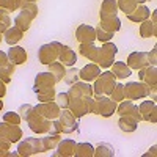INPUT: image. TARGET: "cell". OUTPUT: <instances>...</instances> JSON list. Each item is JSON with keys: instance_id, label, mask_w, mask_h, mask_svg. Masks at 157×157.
<instances>
[{"instance_id": "obj_1", "label": "cell", "mask_w": 157, "mask_h": 157, "mask_svg": "<svg viewBox=\"0 0 157 157\" xmlns=\"http://www.w3.org/2000/svg\"><path fill=\"white\" fill-rule=\"evenodd\" d=\"M94 109V98L93 96H82V98H69L68 110L77 118H82L86 113H93Z\"/></svg>"}, {"instance_id": "obj_2", "label": "cell", "mask_w": 157, "mask_h": 157, "mask_svg": "<svg viewBox=\"0 0 157 157\" xmlns=\"http://www.w3.org/2000/svg\"><path fill=\"white\" fill-rule=\"evenodd\" d=\"M116 85V77L113 75L112 71H105L99 74V77L94 80L93 85V96H109L112 93V90Z\"/></svg>"}, {"instance_id": "obj_3", "label": "cell", "mask_w": 157, "mask_h": 157, "mask_svg": "<svg viewBox=\"0 0 157 157\" xmlns=\"http://www.w3.org/2000/svg\"><path fill=\"white\" fill-rule=\"evenodd\" d=\"M39 152H46L43 138L29 137V138H24L22 141H19V145H17V154L21 157H30Z\"/></svg>"}, {"instance_id": "obj_4", "label": "cell", "mask_w": 157, "mask_h": 157, "mask_svg": "<svg viewBox=\"0 0 157 157\" xmlns=\"http://www.w3.org/2000/svg\"><path fill=\"white\" fill-rule=\"evenodd\" d=\"M118 54V47L107 41V43H104L99 50H98V57H96V64L99 68H110L112 64L115 63V55Z\"/></svg>"}, {"instance_id": "obj_5", "label": "cell", "mask_w": 157, "mask_h": 157, "mask_svg": "<svg viewBox=\"0 0 157 157\" xmlns=\"http://www.w3.org/2000/svg\"><path fill=\"white\" fill-rule=\"evenodd\" d=\"M60 47H61V43L58 41H52L49 44H43L38 50V60L41 64H49L54 63L58 60V54H60Z\"/></svg>"}, {"instance_id": "obj_6", "label": "cell", "mask_w": 157, "mask_h": 157, "mask_svg": "<svg viewBox=\"0 0 157 157\" xmlns=\"http://www.w3.org/2000/svg\"><path fill=\"white\" fill-rule=\"evenodd\" d=\"M149 90H151V86H148L143 82H129L124 85V96L129 101L145 99L149 96Z\"/></svg>"}, {"instance_id": "obj_7", "label": "cell", "mask_w": 157, "mask_h": 157, "mask_svg": "<svg viewBox=\"0 0 157 157\" xmlns=\"http://www.w3.org/2000/svg\"><path fill=\"white\" fill-rule=\"evenodd\" d=\"M116 112V102L107 96H94V109L93 113L101 115L104 118H110Z\"/></svg>"}, {"instance_id": "obj_8", "label": "cell", "mask_w": 157, "mask_h": 157, "mask_svg": "<svg viewBox=\"0 0 157 157\" xmlns=\"http://www.w3.org/2000/svg\"><path fill=\"white\" fill-rule=\"evenodd\" d=\"M25 121H27L29 127L33 130L35 134H49L50 126H52V121H50V120L41 116L39 113H36L35 110L29 115V118H27Z\"/></svg>"}, {"instance_id": "obj_9", "label": "cell", "mask_w": 157, "mask_h": 157, "mask_svg": "<svg viewBox=\"0 0 157 157\" xmlns=\"http://www.w3.org/2000/svg\"><path fill=\"white\" fill-rule=\"evenodd\" d=\"M33 110L52 121V120H55V118H58L61 109L55 101H49V102H38V105H33Z\"/></svg>"}, {"instance_id": "obj_10", "label": "cell", "mask_w": 157, "mask_h": 157, "mask_svg": "<svg viewBox=\"0 0 157 157\" xmlns=\"http://www.w3.org/2000/svg\"><path fill=\"white\" fill-rule=\"evenodd\" d=\"M57 85V80L52 72L46 71V72H38L36 77H35V85H33V90L35 93H39V91H46V90H50Z\"/></svg>"}, {"instance_id": "obj_11", "label": "cell", "mask_w": 157, "mask_h": 157, "mask_svg": "<svg viewBox=\"0 0 157 157\" xmlns=\"http://www.w3.org/2000/svg\"><path fill=\"white\" fill-rule=\"evenodd\" d=\"M58 121L61 124V132L63 134H72L77 130V118L68 110V109H61L58 115Z\"/></svg>"}, {"instance_id": "obj_12", "label": "cell", "mask_w": 157, "mask_h": 157, "mask_svg": "<svg viewBox=\"0 0 157 157\" xmlns=\"http://www.w3.org/2000/svg\"><path fill=\"white\" fill-rule=\"evenodd\" d=\"M116 112L120 116H130L137 120L138 123L141 121V115H140V110H138V105H135L134 101H129V99H124L120 102V105H116Z\"/></svg>"}, {"instance_id": "obj_13", "label": "cell", "mask_w": 157, "mask_h": 157, "mask_svg": "<svg viewBox=\"0 0 157 157\" xmlns=\"http://www.w3.org/2000/svg\"><path fill=\"white\" fill-rule=\"evenodd\" d=\"M140 115H141V121H148L155 124L157 123V105L154 101H143L138 105Z\"/></svg>"}, {"instance_id": "obj_14", "label": "cell", "mask_w": 157, "mask_h": 157, "mask_svg": "<svg viewBox=\"0 0 157 157\" xmlns=\"http://www.w3.org/2000/svg\"><path fill=\"white\" fill-rule=\"evenodd\" d=\"M75 38L80 44L94 43L96 41V30H94V27H91V25L82 24L75 29Z\"/></svg>"}, {"instance_id": "obj_15", "label": "cell", "mask_w": 157, "mask_h": 157, "mask_svg": "<svg viewBox=\"0 0 157 157\" xmlns=\"http://www.w3.org/2000/svg\"><path fill=\"white\" fill-rule=\"evenodd\" d=\"M77 143L71 138H64L60 140V143L57 145L55 151L52 152V157H74V149H75Z\"/></svg>"}, {"instance_id": "obj_16", "label": "cell", "mask_w": 157, "mask_h": 157, "mask_svg": "<svg viewBox=\"0 0 157 157\" xmlns=\"http://www.w3.org/2000/svg\"><path fill=\"white\" fill-rule=\"evenodd\" d=\"M71 88L66 91L69 98H82V96H93V86L88 82H75L69 85Z\"/></svg>"}, {"instance_id": "obj_17", "label": "cell", "mask_w": 157, "mask_h": 157, "mask_svg": "<svg viewBox=\"0 0 157 157\" xmlns=\"http://www.w3.org/2000/svg\"><path fill=\"white\" fill-rule=\"evenodd\" d=\"M2 135L11 143H19L22 138V129L19 127V124H10L2 121Z\"/></svg>"}, {"instance_id": "obj_18", "label": "cell", "mask_w": 157, "mask_h": 157, "mask_svg": "<svg viewBox=\"0 0 157 157\" xmlns=\"http://www.w3.org/2000/svg\"><path fill=\"white\" fill-rule=\"evenodd\" d=\"M127 66L130 69H141V68H145L149 64L148 61V54L146 52H132V54H129L127 57Z\"/></svg>"}, {"instance_id": "obj_19", "label": "cell", "mask_w": 157, "mask_h": 157, "mask_svg": "<svg viewBox=\"0 0 157 157\" xmlns=\"http://www.w3.org/2000/svg\"><path fill=\"white\" fill-rule=\"evenodd\" d=\"M138 78H140V82L146 83L148 86H155L157 85V68L152 66V64H148V66L138 69Z\"/></svg>"}, {"instance_id": "obj_20", "label": "cell", "mask_w": 157, "mask_h": 157, "mask_svg": "<svg viewBox=\"0 0 157 157\" xmlns=\"http://www.w3.org/2000/svg\"><path fill=\"white\" fill-rule=\"evenodd\" d=\"M101 74V68L98 66L96 63H88L86 66H83L82 69H78V77H80V80L83 82H94L96 78L99 77Z\"/></svg>"}, {"instance_id": "obj_21", "label": "cell", "mask_w": 157, "mask_h": 157, "mask_svg": "<svg viewBox=\"0 0 157 157\" xmlns=\"http://www.w3.org/2000/svg\"><path fill=\"white\" fill-rule=\"evenodd\" d=\"M8 55V61L13 63V64H24L27 61V50L24 47H19V46H11L6 52Z\"/></svg>"}, {"instance_id": "obj_22", "label": "cell", "mask_w": 157, "mask_h": 157, "mask_svg": "<svg viewBox=\"0 0 157 157\" xmlns=\"http://www.w3.org/2000/svg\"><path fill=\"white\" fill-rule=\"evenodd\" d=\"M149 16H151L149 8H148L145 3H141V5H137V8L130 13V14H127V19L132 21V22H135V24H141L143 21L149 19Z\"/></svg>"}, {"instance_id": "obj_23", "label": "cell", "mask_w": 157, "mask_h": 157, "mask_svg": "<svg viewBox=\"0 0 157 157\" xmlns=\"http://www.w3.org/2000/svg\"><path fill=\"white\" fill-rule=\"evenodd\" d=\"M58 61L63 63L64 66H74L77 63V55L75 52L69 47V46H63L60 47V54H58Z\"/></svg>"}, {"instance_id": "obj_24", "label": "cell", "mask_w": 157, "mask_h": 157, "mask_svg": "<svg viewBox=\"0 0 157 157\" xmlns=\"http://www.w3.org/2000/svg\"><path fill=\"white\" fill-rule=\"evenodd\" d=\"M22 38H24V32L19 30L16 25H11V27L3 33V41H5L10 47H11V46H16Z\"/></svg>"}, {"instance_id": "obj_25", "label": "cell", "mask_w": 157, "mask_h": 157, "mask_svg": "<svg viewBox=\"0 0 157 157\" xmlns=\"http://www.w3.org/2000/svg\"><path fill=\"white\" fill-rule=\"evenodd\" d=\"M99 16H101V19H107V17L118 16V5H116V0H104L102 5H101Z\"/></svg>"}, {"instance_id": "obj_26", "label": "cell", "mask_w": 157, "mask_h": 157, "mask_svg": "<svg viewBox=\"0 0 157 157\" xmlns=\"http://www.w3.org/2000/svg\"><path fill=\"white\" fill-rule=\"evenodd\" d=\"M110 68H112L113 75L116 78H120V80H123V78H127V77L132 75V69H130L127 64L123 63V61H115Z\"/></svg>"}, {"instance_id": "obj_27", "label": "cell", "mask_w": 157, "mask_h": 157, "mask_svg": "<svg viewBox=\"0 0 157 157\" xmlns=\"http://www.w3.org/2000/svg\"><path fill=\"white\" fill-rule=\"evenodd\" d=\"M99 27L104 29V30H107V32H110V33H116V32H120V29H121V21H120V17H118V16L107 17V19H101Z\"/></svg>"}, {"instance_id": "obj_28", "label": "cell", "mask_w": 157, "mask_h": 157, "mask_svg": "<svg viewBox=\"0 0 157 157\" xmlns=\"http://www.w3.org/2000/svg\"><path fill=\"white\" fill-rule=\"evenodd\" d=\"M35 19L30 16V14H27V13H24V11H21L19 14L14 17V25L19 29V30H22L24 33L27 32L30 27H32V22H33Z\"/></svg>"}, {"instance_id": "obj_29", "label": "cell", "mask_w": 157, "mask_h": 157, "mask_svg": "<svg viewBox=\"0 0 157 157\" xmlns=\"http://www.w3.org/2000/svg\"><path fill=\"white\" fill-rule=\"evenodd\" d=\"M118 126L123 132L126 134H130V132H135L137 127H138V121L134 120V118L130 116H120V120H118Z\"/></svg>"}, {"instance_id": "obj_30", "label": "cell", "mask_w": 157, "mask_h": 157, "mask_svg": "<svg viewBox=\"0 0 157 157\" xmlns=\"http://www.w3.org/2000/svg\"><path fill=\"white\" fill-rule=\"evenodd\" d=\"M157 35V24L146 19L140 24V36L141 38H154Z\"/></svg>"}, {"instance_id": "obj_31", "label": "cell", "mask_w": 157, "mask_h": 157, "mask_svg": "<svg viewBox=\"0 0 157 157\" xmlns=\"http://www.w3.org/2000/svg\"><path fill=\"white\" fill-rule=\"evenodd\" d=\"M78 50H80V55L88 58L90 61H96V57H98V50L99 47L94 46V43H86V44H80V47H78Z\"/></svg>"}, {"instance_id": "obj_32", "label": "cell", "mask_w": 157, "mask_h": 157, "mask_svg": "<svg viewBox=\"0 0 157 157\" xmlns=\"http://www.w3.org/2000/svg\"><path fill=\"white\" fill-rule=\"evenodd\" d=\"M94 146L91 143H77L74 149V157H93Z\"/></svg>"}, {"instance_id": "obj_33", "label": "cell", "mask_w": 157, "mask_h": 157, "mask_svg": "<svg viewBox=\"0 0 157 157\" xmlns=\"http://www.w3.org/2000/svg\"><path fill=\"white\" fill-rule=\"evenodd\" d=\"M49 72L54 74L55 80H57V83H58V82L63 80L64 74H66V66H64L63 63H60V61L57 60V61H54V63H50V64H49Z\"/></svg>"}, {"instance_id": "obj_34", "label": "cell", "mask_w": 157, "mask_h": 157, "mask_svg": "<svg viewBox=\"0 0 157 157\" xmlns=\"http://www.w3.org/2000/svg\"><path fill=\"white\" fill-rule=\"evenodd\" d=\"M25 0H0V11H5V13H13L22 6V3Z\"/></svg>"}, {"instance_id": "obj_35", "label": "cell", "mask_w": 157, "mask_h": 157, "mask_svg": "<svg viewBox=\"0 0 157 157\" xmlns=\"http://www.w3.org/2000/svg\"><path fill=\"white\" fill-rule=\"evenodd\" d=\"M14 69H16V64L13 63H6L5 66H0V80L5 82V83H10L13 80V74H14Z\"/></svg>"}, {"instance_id": "obj_36", "label": "cell", "mask_w": 157, "mask_h": 157, "mask_svg": "<svg viewBox=\"0 0 157 157\" xmlns=\"http://www.w3.org/2000/svg\"><path fill=\"white\" fill-rule=\"evenodd\" d=\"M113 155H115V148L110 143H101L98 148H94L93 157H113Z\"/></svg>"}, {"instance_id": "obj_37", "label": "cell", "mask_w": 157, "mask_h": 157, "mask_svg": "<svg viewBox=\"0 0 157 157\" xmlns=\"http://www.w3.org/2000/svg\"><path fill=\"white\" fill-rule=\"evenodd\" d=\"M116 5H118V10H121L123 13H126V16L130 14L138 3H135L134 0H116Z\"/></svg>"}, {"instance_id": "obj_38", "label": "cell", "mask_w": 157, "mask_h": 157, "mask_svg": "<svg viewBox=\"0 0 157 157\" xmlns=\"http://www.w3.org/2000/svg\"><path fill=\"white\" fill-rule=\"evenodd\" d=\"M60 135H54V134H49L47 137L43 138V143H44V148L46 151H54L57 148V145L60 143Z\"/></svg>"}, {"instance_id": "obj_39", "label": "cell", "mask_w": 157, "mask_h": 157, "mask_svg": "<svg viewBox=\"0 0 157 157\" xmlns=\"http://www.w3.org/2000/svg\"><path fill=\"white\" fill-rule=\"evenodd\" d=\"M109 96H110V99H113L115 102L124 101V99H126V96H124V85H123V83H116L115 88L112 90V93H110Z\"/></svg>"}, {"instance_id": "obj_40", "label": "cell", "mask_w": 157, "mask_h": 157, "mask_svg": "<svg viewBox=\"0 0 157 157\" xmlns=\"http://www.w3.org/2000/svg\"><path fill=\"white\" fill-rule=\"evenodd\" d=\"M78 69L77 68H72V66H69V69H66V74H64V77H63V80L66 82L68 85H72V83H75V82H78Z\"/></svg>"}, {"instance_id": "obj_41", "label": "cell", "mask_w": 157, "mask_h": 157, "mask_svg": "<svg viewBox=\"0 0 157 157\" xmlns=\"http://www.w3.org/2000/svg\"><path fill=\"white\" fill-rule=\"evenodd\" d=\"M19 11L27 13V14H30L33 19L38 16V13H39V10H38V6H36V3H35V2H24V3H22V6L19 8Z\"/></svg>"}, {"instance_id": "obj_42", "label": "cell", "mask_w": 157, "mask_h": 157, "mask_svg": "<svg viewBox=\"0 0 157 157\" xmlns=\"http://www.w3.org/2000/svg\"><path fill=\"white\" fill-rule=\"evenodd\" d=\"M57 96L55 93V88H50V90H46V91H39L36 93V98L39 102H49V101H54Z\"/></svg>"}, {"instance_id": "obj_43", "label": "cell", "mask_w": 157, "mask_h": 157, "mask_svg": "<svg viewBox=\"0 0 157 157\" xmlns=\"http://www.w3.org/2000/svg\"><path fill=\"white\" fill-rule=\"evenodd\" d=\"M94 30H96V39H98V41H101V43H107V41H110V39L113 38V35H115V33H110V32H107V30L101 29L99 25H98Z\"/></svg>"}, {"instance_id": "obj_44", "label": "cell", "mask_w": 157, "mask_h": 157, "mask_svg": "<svg viewBox=\"0 0 157 157\" xmlns=\"http://www.w3.org/2000/svg\"><path fill=\"white\" fill-rule=\"evenodd\" d=\"M3 121L5 123H10V124H21L22 118L19 116L17 112H8L3 115Z\"/></svg>"}, {"instance_id": "obj_45", "label": "cell", "mask_w": 157, "mask_h": 157, "mask_svg": "<svg viewBox=\"0 0 157 157\" xmlns=\"http://www.w3.org/2000/svg\"><path fill=\"white\" fill-rule=\"evenodd\" d=\"M13 143L5 138V137H0V157H6L10 154V148H11Z\"/></svg>"}, {"instance_id": "obj_46", "label": "cell", "mask_w": 157, "mask_h": 157, "mask_svg": "<svg viewBox=\"0 0 157 157\" xmlns=\"http://www.w3.org/2000/svg\"><path fill=\"white\" fill-rule=\"evenodd\" d=\"M54 101L60 105V109H68L69 96H68V93H60V94H57V96H55V99H54Z\"/></svg>"}, {"instance_id": "obj_47", "label": "cell", "mask_w": 157, "mask_h": 157, "mask_svg": "<svg viewBox=\"0 0 157 157\" xmlns=\"http://www.w3.org/2000/svg\"><path fill=\"white\" fill-rule=\"evenodd\" d=\"M32 112H33V105H30V104H22V105L17 109V113H19V116L22 118V120H27Z\"/></svg>"}, {"instance_id": "obj_48", "label": "cell", "mask_w": 157, "mask_h": 157, "mask_svg": "<svg viewBox=\"0 0 157 157\" xmlns=\"http://www.w3.org/2000/svg\"><path fill=\"white\" fill-rule=\"evenodd\" d=\"M49 134H54V135H61V124L58 121V118H55V120H52V126H50V130Z\"/></svg>"}, {"instance_id": "obj_49", "label": "cell", "mask_w": 157, "mask_h": 157, "mask_svg": "<svg viewBox=\"0 0 157 157\" xmlns=\"http://www.w3.org/2000/svg\"><path fill=\"white\" fill-rule=\"evenodd\" d=\"M0 24L6 25V27H11V25H13V22H11V17H10V14H8V13H5V11H0Z\"/></svg>"}, {"instance_id": "obj_50", "label": "cell", "mask_w": 157, "mask_h": 157, "mask_svg": "<svg viewBox=\"0 0 157 157\" xmlns=\"http://www.w3.org/2000/svg\"><path fill=\"white\" fill-rule=\"evenodd\" d=\"M146 54H148V61H149V64L155 66V64H157V47H154L152 50L146 52Z\"/></svg>"}, {"instance_id": "obj_51", "label": "cell", "mask_w": 157, "mask_h": 157, "mask_svg": "<svg viewBox=\"0 0 157 157\" xmlns=\"http://www.w3.org/2000/svg\"><path fill=\"white\" fill-rule=\"evenodd\" d=\"M6 63H8V55H6V52L0 50V66H5Z\"/></svg>"}, {"instance_id": "obj_52", "label": "cell", "mask_w": 157, "mask_h": 157, "mask_svg": "<svg viewBox=\"0 0 157 157\" xmlns=\"http://www.w3.org/2000/svg\"><path fill=\"white\" fill-rule=\"evenodd\" d=\"M6 94V83L0 80V98H5Z\"/></svg>"}, {"instance_id": "obj_53", "label": "cell", "mask_w": 157, "mask_h": 157, "mask_svg": "<svg viewBox=\"0 0 157 157\" xmlns=\"http://www.w3.org/2000/svg\"><path fill=\"white\" fill-rule=\"evenodd\" d=\"M155 149H157V148H155V146H152V148L149 149L151 152H146V154H145V157H148V155H155Z\"/></svg>"}, {"instance_id": "obj_54", "label": "cell", "mask_w": 157, "mask_h": 157, "mask_svg": "<svg viewBox=\"0 0 157 157\" xmlns=\"http://www.w3.org/2000/svg\"><path fill=\"white\" fill-rule=\"evenodd\" d=\"M151 21L154 24H157V11H152V14H151Z\"/></svg>"}, {"instance_id": "obj_55", "label": "cell", "mask_w": 157, "mask_h": 157, "mask_svg": "<svg viewBox=\"0 0 157 157\" xmlns=\"http://www.w3.org/2000/svg\"><path fill=\"white\" fill-rule=\"evenodd\" d=\"M135 3H138V5H141V3H145V2H148V0H134Z\"/></svg>"}, {"instance_id": "obj_56", "label": "cell", "mask_w": 157, "mask_h": 157, "mask_svg": "<svg viewBox=\"0 0 157 157\" xmlns=\"http://www.w3.org/2000/svg\"><path fill=\"white\" fill-rule=\"evenodd\" d=\"M2 109H3V102H2V98H0V112H2Z\"/></svg>"}, {"instance_id": "obj_57", "label": "cell", "mask_w": 157, "mask_h": 157, "mask_svg": "<svg viewBox=\"0 0 157 157\" xmlns=\"http://www.w3.org/2000/svg\"><path fill=\"white\" fill-rule=\"evenodd\" d=\"M0 137H3L2 135V123H0Z\"/></svg>"}, {"instance_id": "obj_58", "label": "cell", "mask_w": 157, "mask_h": 157, "mask_svg": "<svg viewBox=\"0 0 157 157\" xmlns=\"http://www.w3.org/2000/svg\"><path fill=\"white\" fill-rule=\"evenodd\" d=\"M25 2H35L36 3V0H25Z\"/></svg>"}, {"instance_id": "obj_59", "label": "cell", "mask_w": 157, "mask_h": 157, "mask_svg": "<svg viewBox=\"0 0 157 157\" xmlns=\"http://www.w3.org/2000/svg\"><path fill=\"white\" fill-rule=\"evenodd\" d=\"M2 39H3V35H0V43H2Z\"/></svg>"}]
</instances>
